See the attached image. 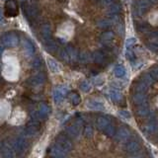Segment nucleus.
<instances>
[{
  "mask_svg": "<svg viewBox=\"0 0 158 158\" xmlns=\"http://www.w3.org/2000/svg\"><path fill=\"white\" fill-rule=\"evenodd\" d=\"M22 8L25 16L28 20L37 19L41 14V8H40L39 2H22Z\"/></svg>",
  "mask_w": 158,
  "mask_h": 158,
  "instance_id": "f257e3e1",
  "label": "nucleus"
},
{
  "mask_svg": "<svg viewBox=\"0 0 158 158\" xmlns=\"http://www.w3.org/2000/svg\"><path fill=\"white\" fill-rule=\"evenodd\" d=\"M11 144L14 148V150L16 151L17 155H23L24 153L27 151L29 147V142H28L27 137L22 135L12 139Z\"/></svg>",
  "mask_w": 158,
  "mask_h": 158,
  "instance_id": "f03ea898",
  "label": "nucleus"
},
{
  "mask_svg": "<svg viewBox=\"0 0 158 158\" xmlns=\"http://www.w3.org/2000/svg\"><path fill=\"white\" fill-rule=\"evenodd\" d=\"M40 131H41V123H40V121L32 118V120L27 123L26 127L24 128V131H23L22 135L26 136L27 138L28 137H34L38 135V133L40 132Z\"/></svg>",
  "mask_w": 158,
  "mask_h": 158,
  "instance_id": "7ed1b4c3",
  "label": "nucleus"
},
{
  "mask_svg": "<svg viewBox=\"0 0 158 158\" xmlns=\"http://www.w3.org/2000/svg\"><path fill=\"white\" fill-rule=\"evenodd\" d=\"M56 144L65 153L70 152L73 148V143L71 139L65 135H58L56 138Z\"/></svg>",
  "mask_w": 158,
  "mask_h": 158,
  "instance_id": "20e7f679",
  "label": "nucleus"
},
{
  "mask_svg": "<svg viewBox=\"0 0 158 158\" xmlns=\"http://www.w3.org/2000/svg\"><path fill=\"white\" fill-rule=\"evenodd\" d=\"M1 44L3 47L7 48H15L19 44V38L15 33L9 32L4 34L1 38Z\"/></svg>",
  "mask_w": 158,
  "mask_h": 158,
  "instance_id": "39448f33",
  "label": "nucleus"
},
{
  "mask_svg": "<svg viewBox=\"0 0 158 158\" xmlns=\"http://www.w3.org/2000/svg\"><path fill=\"white\" fill-rule=\"evenodd\" d=\"M4 13L7 17H16L19 14V5L17 0H6Z\"/></svg>",
  "mask_w": 158,
  "mask_h": 158,
  "instance_id": "423d86ee",
  "label": "nucleus"
},
{
  "mask_svg": "<svg viewBox=\"0 0 158 158\" xmlns=\"http://www.w3.org/2000/svg\"><path fill=\"white\" fill-rule=\"evenodd\" d=\"M81 130H82V121L76 120L73 123H71L70 126H68L66 127V132L68 136L76 138L81 133Z\"/></svg>",
  "mask_w": 158,
  "mask_h": 158,
  "instance_id": "0eeeda50",
  "label": "nucleus"
},
{
  "mask_svg": "<svg viewBox=\"0 0 158 158\" xmlns=\"http://www.w3.org/2000/svg\"><path fill=\"white\" fill-rule=\"evenodd\" d=\"M68 93V89L65 86H57L53 89L52 92V97H53V101L56 104H60L64 98H65L66 94Z\"/></svg>",
  "mask_w": 158,
  "mask_h": 158,
  "instance_id": "6e6552de",
  "label": "nucleus"
},
{
  "mask_svg": "<svg viewBox=\"0 0 158 158\" xmlns=\"http://www.w3.org/2000/svg\"><path fill=\"white\" fill-rule=\"evenodd\" d=\"M46 81V73L44 71H39L36 74H34L29 78V85L32 87H38L41 86Z\"/></svg>",
  "mask_w": 158,
  "mask_h": 158,
  "instance_id": "1a4fd4ad",
  "label": "nucleus"
},
{
  "mask_svg": "<svg viewBox=\"0 0 158 158\" xmlns=\"http://www.w3.org/2000/svg\"><path fill=\"white\" fill-rule=\"evenodd\" d=\"M40 36L44 44L52 40V26L49 23H44L40 28Z\"/></svg>",
  "mask_w": 158,
  "mask_h": 158,
  "instance_id": "9d476101",
  "label": "nucleus"
},
{
  "mask_svg": "<svg viewBox=\"0 0 158 158\" xmlns=\"http://www.w3.org/2000/svg\"><path fill=\"white\" fill-rule=\"evenodd\" d=\"M0 154L2 158H16V151L11 144V142H6L0 149Z\"/></svg>",
  "mask_w": 158,
  "mask_h": 158,
  "instance_id": "9b49d317",
  "label": "nucleus"
},
{
  "mask_svg": "<svg viewBox=\"0 0 158 158\" xmlns=\"http://www.w3.org/2000/svg\"><path fill=\"white\" fill-rule=\"evenodd\" d=\"M131 132L127 127H121L117 131V139L121 142H127L131 139Z\"/></svg>",
  "mask_w": 158,
  "mask_h": 158,
  "instance_id": "f8f14e48",
  "label": "nucleus"
},
{
  "mask_svg": "<svg viewBox=\"0 0 158 158\" xmlns=\"http://www.w3.org/2000/svg\"><path fill=\"white\" fill-rule=\"evenodd\" d=\"M37 111H38V114L40 116V118H41V121L46 120L49 114H51V107H49L47 103H41L39 105V108Z\"/></svg>",
  "mask_w": 158,
  "mask_h": 158,
  "instance_id": "ddd939ff",
  "label": "nucleus"
},
{
  "mask_svg": "<svg viewBox=\"0 0 158 158\" xmlns=\"http://www.w3.org/2000/svg\"><path fill=\"white\" fill-rule=\"evenodd\" d=\"M143 130L148 135H152V133H155L158 130V123L154 118H151V120L148 121L144 126H143Z\"/></svg>",
  "mask_w": 158,
  "mask_h": 158,
  "instance_id": "4468645a",
  "label": "nucleus"
},
{
  "mask_svg": "<svg viewBox=\"0 0 158 158\" xmlns=\"http://www.w3.org/2000/svg\"><path fill=\"white\" fill-rule=\"evenodd\" d=\"M140 149V144L137 140H128L127 141L125 145V150L128 153H137L138 150Z\"/></svg>",
  "mask_w": 158,
  "mask_h": 158,
  "instance_id": "2eb2a0df",
  "label": "nucleus"
},
{
  "mask_svg": "<svg viewBox=\"0 0 158 158\" xmlns=\"http://www.w3.org/2000/svg\"><path fill=\"white\" fill-rule=\"evenodd\" d=\"M22 44H23V48L25 52L28 56H33L36 51H35V47L34 44L31 43V41H29L28 39H23L22 41Z\"/></svg>",
  "mask_w": 158,
  "mask_h": 158,
  "instance_id": "dca6fc26",
  "label": "nucleus"
},
{
  "mask_svg": "<svg viewBox=\"0 0 158 158\" xmlns=\"http://www.w3.org/2000/svg\"><path fill=\"white\" fill-rule=\"evenodd\" d=\"M47 63H48V66L49 68L52 73H58L60 72L61 70V65L58 63V61H56V59H53L52 57H48L47 58Z\"/></svg>",
  "mask_w": 158,
  "mask_h": 158,
  "instance_id": "f3484780",
  "label": "nucleus"
},
{
  "mask_svg": "<svg viewBox=\"0 0 158 158\" xmlns=\"http://www.w3.org/2000/svg\"><path fill=\"white\" fill-rule=\"evenodd\" d=\"M65 48L67 49L69 58H70V64L78 61V56H79V53L77 52L76 48H74L73 46H71V44H68V46H66Z\"/></svg>",
  "mask_w": 158,
  "mask_h": 158,
  "instance_id": "a211bd4d",
  "label": "nucleus"
},
{
  "mask_svg": "<svg viewBox=\"0 0 158 158\" xmlns=\"http://www.w3.org/2000/svg\"><path fill=\"white\" fill-rule=\"evenodd\" d=\"M44 47L46 48V51L49 53H56V52H58V44L56 41H52V40L44 43Z\"/></svg>",
  "mask_w": 158,
  "mask_h": 158,
  "instance_id": "6ab92c4d",
  "label": "nucleus"
},
{
  "mask_svg": "<svg viewBox=\"0 0 158 158\" xmlns=\"http://www.w3.org/2000/svg\"><path fill=\"white\" fill-rule=\"evenodd\" d=\"M87 107L90 110H94V111H103L105 109L103 103L97 100H89L87 102Z\"/></svg>",
  "mask_w": 158,
  "mask_h": 158,
  "instance_id": "aec40b11",
  "label": "nucleus"
},
{
  "mask_svg": "<svg viewBox=\"0 0 158 158\" xmlns=\"http://www.w3.org/2000/svg\"><path fill=\"white\" fill-rule=\"evenodd\" d=\"M111 122L108 120L105 117H99L96 120V126L98 127V130H100L101 131H104L107 128V127L110 125Z\"/></svg>",
  "mask_w": 158,
  "mask_h": 158,
  "instance_id": "412c9836",
  "label": "nucleus"
},
{
  "mask_svg": "<svg viewBox=\"0 0 158 158\" xmlns=\"http://www.w3.org/2000/svg\"><path fill=\"white\" fill-rule=\"evenodd\" d=\"M136 114L139 117H147L150 114V109L147 106V104H142V105H138L136 108Z\"/></svg>",
  "mask_w": 158,
  "mask_h": 158,
  "instance_id": "4be33fe9",
  "label": "nucleus"
},
{
  "mask_svg": "<svg viewBox=\"0 0 158 158\" xmlns=\"http://www.w3.org/2000/svg\"><path fill=\"white\" fill-rule=\"evenodd\" d=\"M133 103L135 105H142V104L147 103V97L145 95V93H136L133 96Z\"/></svg>",
  "mask_w": 158,
  "mask_h": 158,
  "instance_id": "5701e85b",
  "label": "nucleus"
},
{
  "mask_svg": "<svg viewBox=\"0 0 158 158\" xmlns=\"http://www.w3.org/2000/svg\"><path fill=\"white\" fill-rule=\"evenodd\" d=\"M114 38H115V35L111 31H106L101 35V41L106 44H110L114 40Z\"/></svg>",
  "mask_w": 158,
  "mask_h": 158,
  "instance_id": "b1692460",
  "label": "nucleus"
},
{
  "mask_svg": "<svg viewBox=\"0 0 158 158\" xmlns=\"http://www.w3.org/2000/svg\"><path fill=\"white\" fill-rule=\"evenodd\" d=\"M92 57H93L94 62L97 63V64H102V63H104V62H105V59H106L105 58V56H104V53L101 52H95L93 53Z\"/></svg>",
  "mask_w": 158,
  "mask_h": 158,
  "instance_id": "393cba45",
  "label": "nucleus"
},
{
  "mask_svg": "<svg viewBox=\"0 0 158 158\" xmlns=\"http://www.w3.org/2000/svg\"><path fill=\"white\" fill-rule=\"evenodd\" d=\"M121 5L120 4H118V3H112V4H110L108 6V9H107V11H108V13L110 14V15H116V14H118V12L121 11Z\"/></svg>",
  "mask_w": 158,
  "mask_h": 158,
  "instance_id": "a878e982",
  "label": "nucleus"
},
{
  "mask_svg": "<svg viewBox=\"0 0 158 158\" xmlns=\"http://www.w3.org/2000/svg\"><path fill=\"white\" fill-rule=\"evenodd\" d=\"M91 60V56H90V53L87 52H82L79 53V56H78V61H80L81 63L83 64H86L88 62H90Z\"/></svg>",
  "mask_w": 158,
  "mask_h": 158,
  "instance_id": "bb28decb",
  "label": "nucleus"
},
{
  "mask_svg": "<svg viewBox=\"0 0 158 158\" xmlns=\"http://www.w3.org/2000/svg\"><path fill=\"white\" fill-rule=\"evenodd\" d=\"M69 98H70V101L73 106H78L79 104L81 103V97L78 93H75V92L71 93L70 95H69Z\"/></svg>",
  "mask_w": 158,
  "mask_h": 158,
  "instance_id": "cd10ccee",
  "label": "nucleus"
},
{
  "mask_svg": "<svg viewBox=\"0 0 158 158\" xmlns=\"http://www.w3.org/2000/svg\"><path fill=\"white\" fill-rule=\"evenodd\" d=\"M110 97L114 102H118L122 100V94L121 92L117 90V89H113V90L110 91Z\"/></svg>",
  "mask_w": 158,
  "mask_h": 158,
  "instance_id": "c85d7f7f",
  "label": "nucleus"
},
{
  "mask_svg": "<svg viewBox=\"0 0 158 158\" xmlns=\"http://www.w3.org/2000/svg\"><path fill=\"white\" fill-rule=\"evenodd\" d=\"M59 57H60L61 60H63L64 62L70 64V58H69L67 49L65 48H63L62 49H60V52H59Z\"/></svg>",
  "mask_w": 158,
  "mask_h": 158,
  "instance_id": "c756f323",
  "label": "nucleus"
},
{
  "mask_svg": "<svg viewBox=\"0 0 158 158\" xmlns=\"http://www.w3.org/2000/svg\"><path fill=\"white\" fill-rule=\"evenodd\" d=\"M114 72H115V75H116L117 77H118V78L123 77V76L126 75V73H127L126 68L123 67V66H122V65H118V66H116V68H115V70H114Z\"/></svg>",
  "mask_w": 158,
  "mask_h": 158,
  "instance_id": "7c9ffc66",
  "label": "nucleus"
},
{
  "mask_svg": "<svg viewBox=\"0 0 158 158\" xmlns=\"http://www.w3.org/2000/svg\"><path fill=\"white\" fill-rule=\"evenodd\" d=\"M147 88H148V86L146 85V84L144 82L140 81L139 83L136 84L135 91H136V93H145L146 90H147Z\"/></svg>",
  "mask_w": 158,
  "mask_h": 158,
  "instance_id": "2f4dec72",
  "label": "nucleus"
},
{
  "mask_svg": "<svg viewBox=\"0 0 158 158\" xmlns=\"http://www.w3.org/2000/svg\"><path fill=\"white\" fill-rule=\"evenodd\" d=\"M104 133H105L106 135H108V136H110V137H112V136H114L116 135V130H115V127H114L112 123H110L108 127H107V128L105 131H103Z\"/></svg>",
  "mask_w": 158,
  "mask_h": 158,
  "instance_id": "473e14b6",
  "label": "nucleus"
},
{
  "mask_svg": "<svg viewBox=\"0 0 158 158\" xmlns=\"http://www.w3.org/2000/svg\"><path fill=\"white\" fill-rule=\"evenodd\" d=\"M141 81L144 82L147 86H150L153 84V82H154V78L151 76V74H145V75H143Z\"/></svg>",
  "mask_w": 158,
  "mask_h": 158,
  "instance_id": "72a5a7b5",
  "label": "nucleus"
},
{
  "mask_svg": "<svg viewBox=\"0 0 158 158\" xmlns=\"http://www.w3.org/2000/svg\"><path fill=\"white\" fill-rule=\"evenodd\" d=\"M80 89L83 91V92H89L90 91V89H91V84L89 81L87 80H84L81 82L80 84Z\"/></svg>",
  "mask_w": 158,
  "mask_h": 158,
  "instance_id": "f704fd0d",
  "label": "nucleus"
},
{
  "mask_svg": "<svg viewBox=\"0 0 158 158\" xmlns=\"http://www.w3.org/2000/svg\"><path fill=\"white\" fill-rule=\"evenodd\" d=\"M111 24H112V20H107V19L100 20V21H98L97 23V25L100 28H108Z\"/></svg>",
  "mask_w": 158,
  "mask_h": 158,
  "instance_id": "c9c22d12",
  "label": "nucleus"
},
{
  "mask_svg": "<svg viewBox=\"0 0 158 158\" xmlns=\"http://www.w3.org/2000/svg\"><path fill=\"white\" fill-rule=\"evenodd\" d=\"M136 28L138 29V31L140 32H147L148 30H149V27H148V25L144 22H140V23H137L136 24Z\"/></svg>",
  "mask_w": 158,
  "mask_h": 158,
  "instance_id": "e433bc0d",
  "label": "nucleus"
},
{
  "mask_svg": "<svg viewBox=\"0 0 158 158\" xmlns=\"http://www.w3.org/2000/svg\"><path fill=\"white\" fill-rule=\"evenodd\" d=\"M84 135L86 137L90 138L93 136V127L91 126H86L84 128Z\"/></svg>",
  "mask_w": 158,
  "mask_h": 158,
  "instance_id": "4c0bfd02",
  "label": "nucleus"
},
{
  "mask_svg": "<svg viewBox=\"0 0 158 158\" xmlns=\"http://www.w3.org/2000/svg\"><path fill=\"white\" fill-rule=\"evenodd\" d=\"M42 64H43L42 58H41V57H37V58H35L34 60H33L32 66H33L34 68H41Z\"/></svg>",
  "mask_w": 158,
  "mask_h": 158,
  "instance_id": "58836bf2",
  "label": "nucleus"
},
{
  "mask_svg": "<svg viewBox=\"0 0 158 158\" xmlns=\"http://www.w3.org/2000/svg\"><path fill=\"white\" fill-rule=\"evenodd\" d=\"M118 115H120L123 118H125V120H128V118H131V114L128 113L127 111H126V110L120 111V112H118Z\"/></svg>",
  "mask_w": 158,
  "mask_h": 158,
  "instance_id": "ea45409f",
  "label": "nucleus"
},
{
  "mask_svg": "<svg viewBox=\"0 0 158 158\" xmlns=\"http://www.w3.org/2000/svg\"><path fill=\"white\" fill-rule=\"evenodd\" d=\"M148 48H149L151 51H157V49H158V43L151 42V43L148 44Z\"/></svg>",
  "mask_w": 158,
  "mask_h": 158,
  "instance_id": "a19ab883",
  "label": "nucleus"
},
{
  "mask_svg": "<svg viewBox=\"0 0 158 158\" xmlns=\"http://www.w3.org/2000/svg\"><path fill=\"white\" fill-rule=\"evenodd\" d=\"M135 39H128V40H127V43H126V47L127 48H130L132 44H135Z\"/></svg>",
  "mask_w": 158,
  "mask_h": 158,
  "instance_id": "79ce46f5",
  "label": "nucleus"
},
{
  "mask_svg": "<svg viewBox=\"0 0 158 158\" xmlns=\"http://www.w3.org/2000/svg\"><path fill=\"white\" fill-rule=\"evenodd\" d=\"M126 56L130 59V60H132V59L135 58V53L128 49V51H127V52H126Z\"/></svg>",
  "mask_w": 158,
  "mask_h": 158,
  "instance_id": "37998d69",
  "label": "nucleus"
},
{
  "mask_svg": "<svg viewBox=\"0 0 158 158\" xmlns=\"http://www.w3.org/2000/svg\"><path fill=\"white\" fill-rule=\"evenodd\" d=\"M147 36L149 38H158V31H152L147 33Z\"/></svg>",
  "mask_w": 158,
  "mask_h": 158,
  "instance_id": "c03bdc74",
  "label": "nucleus"
},
{
  "mask_svg": "<svg viewBox=\"0 0 158 158\" xmlns=\"http://www.w3.org/2000/svg\"><path fill=\"white\" fill-rule=\"evenodd\" d=\"M151 76H152L153 78H158V67H155V68L151 71Z\"/></svg>",
  "mask_w": 158,
  "mask_h": 158,
  "instance_id": "a18cd8bd",
  "label": "nucleus"
},
{
  "mask_svg": "<svg viewBox=\"0 0 158 158\" xmlns=\"http://www.w3.org/2000/svg\"><path fill=\"white\" fill-rule=\"evenodd\" d=\"M52 158H69L67 156V153H61V154H57V155H53Z\"/></svg>",
  "mask_w": 158,
  "mask_h": 158,
  "instance_id": "49530a36",
  "label": "nucleus"
},
{
  "mask_svg": "<svg viewBox=\"0 0 158 158\" xmlns=\"http://www.w3.org/2000/svg\"><path fill=\"white\" fill-rule=\"evenodd\" d=\"M114 2V0H102V3L104 6H109L110 4H112Z\"/></svg>",
  "mask_w": 158,
  "mask_h": 158,
  "instance_id": "de8ad7c7",
  "label": "nucleus"
},
{
  "mask_svg": "<svg viewBox=\"0 0 158 158\" xmlns=\"http://www.w3.org/2000/svg\"><path fill=\"white\" fill-rule=\"evenodd\" d=\"M3 18H4V10H3V8L0 7V22L2 21Z\"/></svg>",
  "mask_w": 158,
  "mask_h": 158,
  "instance_id": "09e8293b",
  "label": "nucleus"
},
{
  "mask_svg": "<svg viewBox=\"0 0 158 158\" xmlns=\"http://www.w3.org/2000/svg\"><path fill=\"white\" fill-rule=\"evenodd\" d=\"M130 158H144V157H143L142 155H139V154H135V155L130 157Z\"/></svg>",
  "mask_w": 158,
  "mask_h": 158,
  "instance_id": "8fccbe9b",
  "label": "nucleus"
},
{
  "mask_svg": "<svg viewBox=\"0 0 158 158\" xmlns=\"http://www.w3.org/2000/svg\"><path fill=\"white\" fill-rule=\"evenodd\" d=\"M56 1L58 3H60V4H65V3H67L68 0H56Z\"/></svg>",
  "mask_w": 158,
  "mask_h": 158,
  "instance_id": "3c124183",
  "label": "nucleus"
},
{
  "mask_svg": "<svg viewBox=\"0 0 158 158\" xmlns=\"http://www.w3.org/2000/svg\"><path fill=\"white\" fill-rule=\"evenodd\" d=\"M3 49H4V47L2 46V44H0V56H1V54L3 52Z\"/></svg>",
  "mask_w": 158,
  "mask_h": 158,
  "instance_id": "603ef678",
  "label": "nucleus"
},
{
  "mask_svg": "<svg viewBox=\"0 0 158 158\" xmlns=\"http://www.w3.org/2000/svg\"><path fill=\"white\" fill-rule=\"evenodd\" d=\"M146 1L149 3V4H153V3H155L157 0H146Z\"/></svg>",
  "mask_w": 158,
  "mask_h": 158,
  "instance_id": "864d4df0",
  "label": "nucleus"
},
{
  "mask_svg": "<svg viewBox=\"0 0 158 158\" xmlns=\"http://www.w3.org/2000/svg\"><path fill=\"white\" fill-rule=\"evenodd\" d=\"M93 2H98V1H100V0H92Z\"/></svg>",
  "mask_w": 158,
  "mask_h": 158,
  "instance_id": "5fc2aeb1",
  "label": "nucleus"
}]
</instances>
